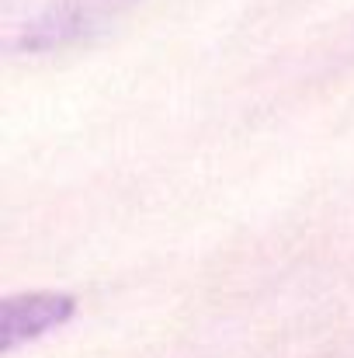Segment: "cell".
<instances>
[{"mask_svg":"<svg viewBox=\"0 0 354 358\" xmlns=\"http://www.w3.org/2000/svg\"><path fill=\"white\" fill-rule=\"evenodd\" d=\"M139 0H52L17 38L24 52H49L98 35Z\"/></svg>","mask_w":354,"mask_h":358,"instance_id":"1","label":"cell"},{"mask_svg":"<svg viewBox=\"0 0 354 358\" xmlns=\"http://www.w3.org/2000/svg\"><path fill=\"white\" fill-rule=\"evenodd\" d=\"M77 303L66 292H24L3 303V348L14 352L24 341L42 338L45 331L66 324Z\"/></svg>","mask_w":354,"mask_h":358,"instance_id":"2","label":"cell"}]
</instances>
